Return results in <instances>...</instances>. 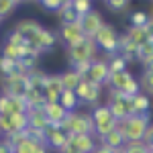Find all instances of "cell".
<instances>
[{"label":"cell","instance_id":"1","mask_svg":"<svg viewBox=\"0 0 153 153\" xmlns=\"http://www.w3.org/2000/svg\"><path fill=\"white\" fill-rule=\"evenodd\" d=\"M149 125H151V114H129L118 120L117 131L123 135L125 143H143Z\"/></svg>","mask_w":153,"mask_h":153},{"label":"cell","instance_id":"2","mask_svg":"<svg viewBox=\"0 0 153 153\" xmlns=\"http://www.w3.org/2000/svg\"><path fill=\"white\" fill-rule=\"evenodd\" d=\"M61 129L68 135H94V120L90 112H82V110H74L68 112V117L63 120Z\"/></svg>","mask_w":153,"mask_h":153},{"label":"cell","instance_id":"3","mask_svg":"<svg viewBox=\"0 0 153 153\" xmlns=\"http://www.w3.org/2000/svg\"><path fill=\"white\" fill-rule=\"evenodd\" d=\"M106 86H108L110 90L120 92V94H125V96H131V98H133L135 94H139V92H141V84H139V80H137V78H135L129 70L110 74V76H108Z\"/></svg>","mask_w":153,"mask_h":153},{"label":"cell","instance_id":"4","mask_svg":"<svg viewBox=\"0 0 153 153\" xmlns=\"http://www.w3.org/2000/svg\"><path fill=\"white\" fill-rule=\"evenodd\" d=\"M68 53V61H70V68L78 65V63H86V61H94L96 53H98V47H96L94 39H88L84 37V41H80L78 45L65 49Z\"/></svg>","mask_w":153,"mask_h":153},{"label":"cell","instance_id":"5","mask_svg":"<svg viewBox=\"0 0 153 153\" xmlns=\"http://www.w3.org/2000/svg\"><path fill=\"white\" fill-rule=\"evenodd\" d=\"M94 43H96V47L102 49L104 53H108L110 57L117 55V51H118V33H117V29H114V25H110V23L102 25V29L94 35Z\"/></svg>","mask_w":153,"mask_h":153},{"label":"cell","instance_id":"6","mask_svg":"<svg viewBox=\"0 0 153 153\" xmlns=\"http://www.w3.org/2000/svg\"><path fill=\"white\" fill-rule=\"evenodd\" d=\"M106 106L110 108L112 117L117 118V120H120V118L133 114L131 96H125V94H120V92H114V90H110V92H108V102H106Z\"/></svg>","mask_w":153,"mask_h":153},{"label":"cell","instance_id":"7","mask_svg":"<svg viewBox=\"0 0 153 153\" xmlns=\"http://www.w3.org/2000/svg\"><path fill=\"white\" fill-rule=\"evenodd\" d=\"M57 37H59V41L65 45V49L74 47V45H78L80 41H84V33H82V27H80V21H78V23H63V25H59Z\"/></svg>","mask_w":153,"mask_h":153},{"label":"cell","instance_id":"8","mask_svg":"<svg viewBox=\"0 0 153 153\" xmlns=\"http://www.w3.org/2000/svg\"><path fill=\"white\" fill-rule=\"evenodd\" d=\"M100 94H102V88L92 82H88V80H82L78 84V88H76V96L80 100V104H90L92 108L100 100Z\"/></svg>","mask_w":153,"mask_h":153},{"label":"cell","instance_id":"9","mask_svg":"<svg viewBox=\"0 0 153 153\" xmlns=\"http://www.w3.org/2000/svg\"><path fill=\"white\" fill-rule=\"evenodd\" d=\"M25 112H29L25 98L0 94V117H12V114H25Z\"/></svg>","mask_w":153,"mask_h":153},{"label":"cell","instance_id":"10","mask_svg":"<svg viewBox=\"0 0 153 153\" xmlns=\"http://www.w3.org/2000/svg\"><path fill=\"white\" fill-rule=\"evenodd\" d=\"M108 76H110V68H108V61L106 59H94L92 63H90V70L86 74V78L84 80H88V82L96 84V86H106L108 82Z\"/></svg>","mask_w":153,"mask_h":153},{"label":"cell","instance_id":"11","mask_svg":"<svg viewBox=\"0 0 153 153\" xmlns=\"http://www.w3.org/2000/svg\"><path fill=\"white\" fill-rule=\"evenodd\" d=\"M12 29H14L19 35L23 37L29 45H33V41H35L37 35L41 33L43 25L39 23L37 19H21V21H16V23H14V27H12Z\"/></svg>","mask_w":153,"mask_h":153},{"label":"cell","instance_id":"12","mask_svg":"<svg viewBox=\"0 0 153 153\" xmlns=\"http://www.w3.org/2000/svg\"><path fill=\"white\" fill-rule=\"evenodd\" d=\"M0 84L4 88L2 94L6 96H16V98H23L27 92V80H25V74H12L8 78H0Z\"/></svg>","mask_w":153,"mask_h":153},{"label":"cell","instance_id":"13","mask_svg":"<svg viewBox=\"0 0 153 153\" xmlns=\"http://www.w3.org/2000/svg\"><path fill=\"white\" fill-rule=\"evenodd\" d=\"M104 16L100 14V12L96 10H90L88 14H84L80 16V27H82V33L84 37H88V39H94V35L102 29V25H104Z\"/></svg>","mask_w":153,"mask_h":153},{"label":"cell","instance_id":"14","mask_svg":"<svg viewBox=\"0 0 153 153\" xmlns=\"http://www.w3.org/2000/svg\"><path fill=\"white\" fill-rule=\"evenodd\" d=\"M68 139H70V135L61 127L49 125L47 129H45V145H47V149H53V151L59 153L61 149L68 147Z\"/></svg>","mask_w":153,"mask_h":153},{"label":"cell","instance_id":"15","mask_svg":"<svg viewBox=\"0 0 153 153\" xmlns=\"http://www.w3.org/2000/svg\"><path fill=\"white\" fill-rule=\"evenodd\" d=\"M98 141L94 139V135H70L68 139V149L76 153H92Z\"/></svg>","mask_w":153,"mask_h":153},{"label":"cell","instance_id":"16","mask_svg":"<svg viewBox=\"0 0 153 153\" xmlns=\"http://www.w3.org/2000/svg\"><path fill=\"white\" fill-rule=\"evenodd\" d=\"M57 43H59L57 33H55V31H51V29H47V27H43V29H41V33L37 35V39L33 41V45H31V47H35L39 53H43V51H51Z\"/></svg>","mask_w":153,"mask_h":153},{"label":"cell","instance_id":"17","mask_svg":"<svg viewBox=\"0 0 153 153\" xmlns=\"http://www.w3.org/2000/svg\"><path fill=\"white\" fill-rule=\"evenodd\" d=\"M61 92H63V86H61L59 74H49L47 82L43 86V98H45V102H59Z\"/></svg>","mask_w":153,"mask_h":153},{"label":"cell","instance_id":"18","mask_svg":"<svg viewBox=\"0 0 153 153\" xmlns=\"http://www.w3.org/2000/svg\"><path fill=\"white\" fill-rule=\"evenodd\" d=\"M43 114H45V118H47V123L53 125V127H61L63 120H65V117H68V112L61 108L59 102H45Z\"/></svg>","mask_w":153,"mask_h":153},{"label":"cell","instance_id":"19","mask_svg":"<svg viewBox=\"0 0 153 153\" xmlns=\"http://www.w3.org/2000/svg\"><path fill=\"white\" fill-rule=\"evenodd\" d=\"M131 106H133V114H149L151 110V98L145 94V92H139L131 98Z\"/></svg>","mask_w":153,"mask_h":153},{"label":"cell","instance_id":"20","mask_svg":"<svg viewBox=\"0 0 153 153\" xmlns=\"http://www.w3.org/2000/svg\"><path fill=\"white\" fill-rule=\"evenodd\" d=\"M27 117H29V129H35V131H43L49 127L47 118L43 114V108H33V110H29L27 112Z\"/></svg>","mask_w":153,"mask_h":153},{"label":"cell","instance_id":"21","mask_svg":"<svg viewBox=\"0 0 153 153\" xmlns=\"http://www.w3.org/2000/svg\"><path fill=\"white\" fill-rule=\"evenodd\" d=\"M59 78H61V86H63V90H74V92H76L78 84L84 80L82 76H80L76 70H71V68H68L65 71H61Z\"/></svg>","mask_w":153,"mask_h":153},{"label":"cell","instance_id":"22","mask_svg":"<svg viewBox=\"0 0 153 153\" xmlns=\"http://www.w3.org/2000/svg\"><path fill=\"white\" fill-rule=\"evenodd\" d=\"M59 104H61V108L65 112H74V110H78L80 100H78V96H76L74 90H63L61 96H59Z\"/></svg>","mask_w":153,"mask_h":153},{"label":"cell","instance_id":"23","mask_svg":"<svg viewBox=\"0 0 153 153\" xmlns=\"http://www.w3.org/2000/svg\"><path fill=\"white\" fill-rule=\"evenodd\" d=\"M25 102L29 106V110H33V108H43L45 106V98H43V92L41 90H33V88H27V92H25Z\"/></svg>","mask_w":153,"mask_h":153},{"label":"cell","instance_id":"24","mask_svg":"<svg viewBox=\"0 0 153 153\" xmlns=\"http://www.w3.org/2000/svg\"><path fill=\"white\" fill-rule=\"evenodd\" d=\"M57 16H59V25H63V23H78V21H80V16H78L76 10L71 8V0H63L61 8L57 10Z\"/></svg>","mask_w":153,"mask_h":153},{"label":"cell","instance_id":"25","mask_svg":"<svg viewBox=\"0 0 153 153\" xmlns=\"http://www.w3.org/2000/svg\"><path fill=\"white\" fill-rule=\"evenodd\" d=\"M100 145H106L108 149H112V151H120L127 143H125V139H123V135L118 133V131H112L110 135H106L104 139H100Z\"/></svg>","mask_w":153,"mask_h":153},{"label":"cell","instance_id":"26","mask_svg":"<svg viewBox=\"0 0 153 153\" xmlns=\"http://www.w3.org/2000/svg\"><path fill=\"white\" fill-rule=\"evenodd\" d=\"M90 114H92V120H94V125H100V123H106V120H110L112 117V112H110V108L106 104H96L92 110H90Z\"/></svg>","mask_w":153,"mask_h":153},{"label":"cell","instance_id":"27","mask_svg":"<svg viewBox=\"0 0 153 153\" xmlns=\"http://www.w3.org/2000/svg\"><path fill=\"white\" fill-rule=\"evenodd\" d=\"M125 35L129 37V41L135 45V47H139V45H143V43H147V33H145L143 27H129V31H127Z\"/></svg>","mask_w":153,"mask_h":153},{"label":"cell","instance_id":"28","mask_svg":"<svg viewBox=\"0 0 153 153\" xmlns=\"http://www.w3.org/2000/svg\"><path fill=\"white\" fill-rule=\"evenodd\" d=\"M41 147V143L33 141L31 137H25L23 141H19L14 145V153H37Z\"/></svg>","mask_w":153,"mask_h":153},{"label":"cell","instance_id":"29","mask_svg":"<svg viewBox=\"0 0 153 153\" xmlns=\"http://www.w3.org/2000/svg\"><path fill=\"white\" fill-rule=\"evenodd\" d=\"M12 74H21L19 71V61H12L0 55V78H8Z\"/></svg>","mask_w":153,"mask_h":153},{"label":"cell","instance_id":"30","mask_svg":"<svg viewBox=\"0 0 153 153\" xmlns=\"http://www.w3.org/2000/svg\"><path fill=\"white\" fill-rule=\"evenodd\" d=\"M19 8V2L16 0H0V21L12 16Z\"/></svg>","mask_w":153,"mask_h":153},{"label":"cell","instance_id":"31","mask_svg":"<svg viewBox=\"0 0 153 153\" xmlns=\"http://www.w3.org/2000/svg\"><path fill=\"white\" fill-rule=\"evenodd\" d=\"M139 84H141V92H145V94L151 98L153 96V70H145L143 71Z\"/></svg>","mask_w":153,"mask_h":153},{"label":"cell","instance_id":"32","mask_svg":"<svg viewBox=\"0 0 153 153\" xmlns=\"http://www.w3.org/2000/svg\"><path fill=\"white\" fill-rule=\"evenodd\" d=\"M71 8L76 10L78 16H84L90 10H94V2L92 0H71Z\"/></svg>","mask_w":153,"mask_h":153},{"label":"cell","instance_id":"33","mask_svg":"<svg viewBox=\"0 0 153 153\" xmlns=\"http://www.w3.org/2000/svg\"><path fill=\"white\" fill-rule=\"evenodd\" d=\"M104 6L110 12H123L131 6V0H104Z\"/></svg>","mask_w":153,"mask_h":153},{"label":"cell","instance_id":"34","mask_svg":"<svg viewBox=\"0 0 153 153\" xmlns=\"http://www.w3.org/2000/svg\"><path fill=\"white\" fill-rule=\"evenodd\" d=\"M108 68H110V74H114V71H125V70H127V59L117 53V55H112V57H110Z\"/></svg>","mask_w":153,"mask_h":153},{"label":"cell","instance_id":"35","mask_svg":"<svg viewBox=\"0 0 153 153\" xmlns=\"http://www.w3.org/2000/svg\"><path fill=\"white\" fill-rule=\"evenodd\" d=\"M4 43H10V45H14V47H23V45H27V41H25L23 37L19 35L14 29H10V31H6V37H4Z\"/></svg>","mask_w":153,"mask_h":153},{"label":"cell","instance_id":"36","mask_svg":"<svg viewBox=\"0 0 153 153\" xmlns=\"http://www.w3.org/2000/svg\"><path fill=\"white\" fill-rule=\"evenodd\" d=\"M149 21V14L145 10H135L131 14V27H145Z\"/></svg>","mask_w":153,"mask_h":153},{"label":"cell","instance_id":"37","mask_svg":"<svg viewBox=\"0 0 153 153\" xmlns=\"http://www.w3.org/2000/svg\"><path fill=\"white\" fill-rule=\"evenodd\" d=\"M41 4V8L47 12H57L61 8V4H63V0H41L39 2Z\"/></svg>","mask_w":153,"mask_h":153},{"label":"cell","instance_id":"38","mask_svg":"<svg viewBox=\"0 0 153 153\" xmlns=\"http://www.w3.org/2000/svg\"><path fill=\"white\" fill-rule=\"evenodd\" d=\"M92 153H118V151H112V149H108L106 145H100V143H98V145L94 147V151H92Z\"/></svg>","mask_w":153,"mask_h":153},{"label":"cell","instance_id":"39","mask_svg":"<svg viewBox=\"0 0 153 153\" xmlns=\"http://www.w3.org/2000/svg\"><path fill=\"white\" fill-rule=\"evenodd\" d=\"M37 153H49L47 145H41V147H39V151H37Z\"/></svg>","mask_w":153,"mask_h":153},{"label":"cell","instance_id":"40","mask_svg":"<svg viewBox=\"0 0 153 153\" xmlns=\"http://www.w3.org/2000/svg\"><path fill=\"white\" fill-rule=\"evenodd\" d=\"M59 153H76V151H71V149H68V147H65V149H61Z\"/></svg>","mask_w":153,"mask_h":153},{"label":"cell","instance_id":"41","mask_svg":"<svg viewBox=\"0 0 153 153\" xmlns=\"http://www.w3.org/2000/svg\"><path fill=\"white\" fill-rule=\"evenodd\" d=\"M0 94H2V92H0Z\"/></svg>","mask_w":153,"mask_h":153},{"label":"cell","instance_id":"42","mask_svg":"<svg viewBox=\"0 0 153 153\" xmlns=\"http://www.w3.org/2000/svg\"><path fill=\"white\" fill-rule=\"evenodd\" d=\"M0 23H2V21H0Z\"/></svg>","mask_w":153,"mask_h":153},{"label":"cell","instance_id":"43","mask_svg":"<svg viewBox=\"0 0 153 153\" xmlns=\"http://www.w3.org/2000/svg\"><path fill=\"white\" fill-rule=\"evenodd\" d=\"M12 153H14V151H12Z\"/></svg>","mask_w":153,"mask_h":153}]
</instances>
